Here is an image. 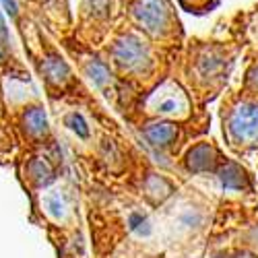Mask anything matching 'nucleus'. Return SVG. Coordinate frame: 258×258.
Returning a JSON list of instances; mask_svg holds the SVG:
<instances>
[{
    "label": "nucleus",
    "instance_id": "f257e3e1",
    "mask_svg": "<svg viewBox=\"0 0 258 258\" xmlns=\"http://www.w3.org/2000/svg\"><path fill=\"white\" fill-rule=\"evenodd\" d=\"M137 23L153 35H159L169 25V5L167 0H137L133 7Z\"/></svg>",
    "mask_w": 258,
    "mask_h": 258
},
{
    "label": "nucleus",
    "instance_id": "f03ea898",
    "mask_svg": "<svg viewBox=\"0 0 258 258\" xmlns=\"http://www.w3.org/2000/svg\"><path fill=\"white\" fill-rule=\"evenodd\" d=\"M229 131L233 139L238 141H250L258 137V105L244 103L233 112Z\"/></svg>",
    "mask_w": 258,
    "mask_h": 258
},
{
    "label": "nucleus",
    "instance_id": "7ed1b4c3",
    "mask_svg": "<svg viewBox=\"0 0 258 258\" xmlns=\"http://www.w3.org/2000/svg\"><path fill=\"white\" fill-rule=\"evenodd\" d=\"M114 58L124 71H137L147 62V50L141 44V39H137L133 35H126L116 44Z\"/></svg>",
    "mask_w": 258,
    "mask_h": 258
},
{
    "label": "nucleus",
    "instance_id": "20e7f679",
    "mask_svg": "<svg viewBox=\"0 0 258 258\" xmlns=\"http://www.w3.org/2000/svg\"><path fill=\"white\" fill-rule=\"evenodd\" d=\"M149 105H151L153 112H159V114H178L186 110V99L176 85L165 83L149 97Z\"/></svg>",
    "mask_w": 258,
    "mask_h": 258
},
{
    "label": "nucleus",
    "instance_id": "39448f33",
    "mask_svg": "<svg viewBox=\"0 0 258 258\" xmlns=\"http://www.w3.org/2000/svg\"><path fill=\"white\" fill-rule=\"evenodd\" d=\"M147 139L157 147L169 145V141L176 139V126L174 124H153L147 128Z\"/></svg>",
    "mask_w": 258,
    "mask_h": 258
},
{
    "label": "nucleus",
    "instance_id": "423d86ee",
    "mask_svg": "<svg viewBox=\"0 0 258 258\" xmlns=\"http://www.w3.org/2000/svg\"><path fill=\"white\" fill-rule=\"evenodd\" d=\"M219 180H221L223 188H227V190H242V186H244V176L235 165L223 167Z\"/></svg>",
    "mask_w": 258,
    "mask_h": 258
},
{
    "label": "nucleus",
    "instance_id": "0eeeda50",
    "mask_svg": "<svg viewBox=\"0 0 258 258\" xmlns=\"http://www.w3.org/2000/svg\"><path fill=\"white\" fill-rule=\"evenodd\" d=\"M87 75H89V79L95 83V85H105L107 81H110V75H107V69L103 67V64L99 62V60H91L89 64H87Z\"/></svg>",
    "mask_w": 258,
    "mask_h": 258
},
{
    "label": "nucleus",
    "instance_id": "6e6552de",
    "mask_svg": "<svg viewBox=\"0 0 258 258\" xmlns=\"http://www.w3.org/2000/svg\"><path fill=\"white\" fill-rule=\"evenodd\" d=\"M67 73H69V71H67V67H64V62H60L58 58H50V60L46 62V75H48V79L60 81L62 75H67Z\"/></svg>",
    "mask_w": 258,
    "mask_h": 258
},
{
    "label": "nucleus",
    "instance_id": "1a4fd4ad",
    "mask_svg": "<svg viewBox=\"0 0 258 258\" xmlns=\"http://www.w3.org/2000/svg\"><path fill=\"white\" fill-rule=\"evenodd\" d=\"M131 227H133L135 231L143 233V235H149V231H151V225H149V219H147V217H143V215H139V213L131 215Z\"/></svg>",
    "mask_w": 258,
    "mask_h": 258
},
{
    "label": "nucleus",
    "instance_id": "9d476101",
    "mask_svg": "<svg viewBox=\"0 0 258 258\" xmlns=\"http://www.w3.org/2000/svg\"><path fill=\"white\" fill-rule=\"evenodd\" d=\"M69 124H71L73 131L79 133L81 137H87L89 135V128H87V124H85V120L81 118V114H71L69 116Z\"/></svg>",
    "mask_w": 258,
    "mask_h": 258
},
{
    "label": "nucleus",
    "instance_id": "9b49d317",
    "mask_svg": "<svg viewBox=\"0 0 258 258\" xmlns=\"http://www.w3.org/2000/svg\"><path fill=\"white\" fill-rule=\"evenodd\" d=\"M48 207H50V213H54L56 217H60V215L64 213V203H62V199H60L58 195L48 201Z\"/></svg>",
    "mask_w": 258,
    "mask_h": 258
},
{
    "label": "nucleus",
    "instance_id": "f8f14e48",
    "mask_svg": "<svg viewBox=\"0 0 258 258\" xmlns=\"http://www.w3.org/2000/svg\"><path fill=\"white\" fill-rule=\"evenodd\" d=\"M7 37V31H5V23H3V19H0V39H5Z\"/></svg>",
    "mask_w": 258,
    "mask_h": 258
},
{
    "label": "nucleus",
    "instance_id": "ddd939ff",
    "mask_svg": "<svg viewBox=\"0 0 258 258\" xmlns=\"http://www.w3.org/2000/svg\"><path fill=\"white\" fill-rule=\"evenodd\" d=\"M254 83H256V87H258V71H256V75H254Z\"/></svg>",
    "mask_w": 258,
    "mask_h": 258
},
{
    "label": "nucleus",
    "instance_id": "4468645a",
    "mask_svg": "<svg viewBox=\"0 0 258 258\" xmlns=\"http://www.w3.org/2000/svg\"><path fill=\"white\" fill-rule=\"evenodd\" d=\"M238 258H254V256H250V254H242V256H238Z\"/></svg>",
    "mask_w": 258,
    "mask_h": 258
}]
</instances>
